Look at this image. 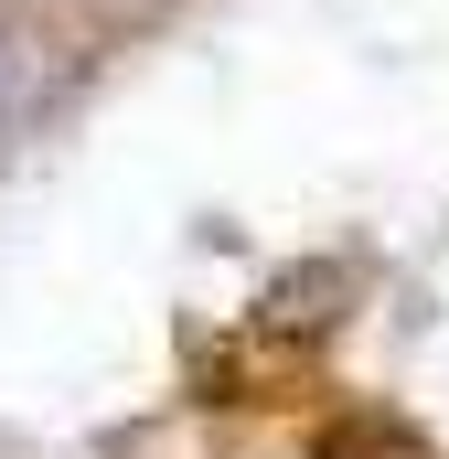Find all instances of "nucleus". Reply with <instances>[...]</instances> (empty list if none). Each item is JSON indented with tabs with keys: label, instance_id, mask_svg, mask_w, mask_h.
Here are the masks:
<instances>
[{
	"label": "nucleus",
	"instance_id": "nucleus-1",
	"mask_svg": "<svg viewBox=\"0 0 449 459\" xmlns=\"http://www.w3.org/2000/svg\"><path fill=\"white\" fill-rule=\"evenodd\" d=\"M0 86H11V54H0Z\"/></svg>",
	"mask_w": 449,
	"mask_h": 459
}]
</instances>
